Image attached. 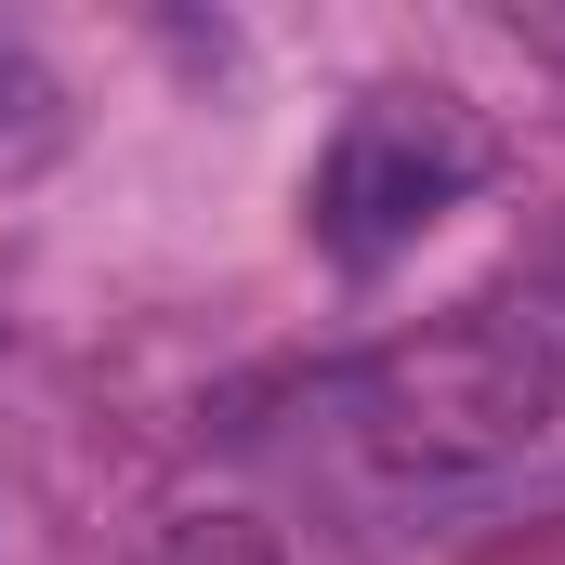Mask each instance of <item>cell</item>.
<instances>
[{
    "mask_svg": "<svg viewBox=\"0 0 565 565\" xmlns=\"http://www.w3.org/2000/svg\"><path fill=\"white\" fill-rule=\"evenodd\" d=\"M145 565H289V553H277V526H264V513H224V500H211V513H171Z\"/></svg>",
    "mask_w": 565,
    "mask_h": 565,
    "instance_id": "cell-4",
    "label": "cell"
},
{
    "mask_svg": "<svg viewBox=\"0 0 565 565\" xmlns=\"http://www.w3.org/2000/svg\"><path fill=\"white\" fill-rule=\"evenodd\" d=\"M53 158H66V93H53V66H40V53H13V40H0V198H13V184H40Z\"/></svg>",
    "mask_w": 565,
    "mask_h": 565,
    "instance_id": "cell-3",
    "label": "cell"
},
{
    "mask_svg": "<svg viewBox=\"0 0 565 565\" xmlns=\"http://www.w3.org/2000/svg\"><path fill=\"white\" fill-rule=\"evenodd\" d=\"M473 184H487V132L447 93H369L329 132V158H316V250L342 277H382L395 250H422Z\"/></svg>",
    "mask_w": 565,
    "mask_h": 565,
    "instance_id": "cell-2",
    "label": "cell"
},
{
    "mask_svg": "<svg viewBox=\"0 0 565 565\" xmlns=\"http://www.w3.org/2000/svg\"><path fill=\"white\" fill-rule=\"evenodd\" d=\"M342 422L395 487H500L540 447H565V342L513 302H473L447 329L382 342L342 382Z\"/></svg>",
    "mask_w": 565,
    "mask_h": 565,
    "instance_id": "cell-1",
    "label": "cell"
}]
</instances>
